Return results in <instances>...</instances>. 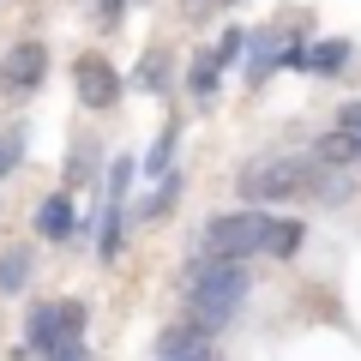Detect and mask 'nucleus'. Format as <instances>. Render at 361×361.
Returning <instances> with one entry per match:
<instances>
[{
    "label": "nucleus",
    "instance_id": "7ed1b4c3",
    "mask_svg": "<svg viewBox=\"0 0 361 361\" xmlns=\"http://www.w3.org/2000/svg\"><path fill=\"white\" fill-rule=\"evenodd\" d=\"M85 301H54V307H37L25 325V355H54V349L78 343L85 337Z\"/></svg>",
    "mask_w": 361,
    "mask_h": 361
},
{
    "label": "nucleus",
    "instance_id": "423d86ee",
    "mask_svg": "<svg viewBox=\"0 0 361 361\" xmlns=\"http://www.w3.org/2000/svg\"><path fill=\"white\" fill-rule=\"evenodd\" d=\"M73 85H78V103L85 109H115L121 103V78L109 61H97V54H85V61L73 66Z\"/></svg>",
    "mask_w": 361,
    "mask_h": 361
},
{
    "label": "nucleus",
    "instance_id": "4468645a",
    "mask_svg": "<svg viewBox=\"0 0 361 361\" xmlns=\"http://www.w3.org/2000/svg\"><path fill=\"white\" fill-rule=\"evenodd\" d=\"M175 193H180V180H163L151 199L139 205V217H169V205H175Z\"/></svg>",
    "mask_w": 361,
    "mask_h": 361
},
{
    "label": "nucleus",
    "instance_id": "6ab92c4d",
    "mask_svg": "<svg viewBox=\"0 0 361 361\" xmlns=\"http://www.w3.org/2000/svg\"><path fill=\"white\" fill-rule=\"evenodd\" d=\"M42 361H90V349H85V337H78V343H66V349H54V355H42Z\"/></svg>",
    "mask_w": 361,
    "mask_h": 361
},
{
    "label": "nucleus",
    "instance_id": "f03ea898",
    "mask_svg": "<svg viewBox=\"0 0 361 361\" xmlns=\"http://www.w3.org/2000/svg\"><path fill=\"white\" fill-rule=\"evenodd\" d=\"M313 175H319V163L313 157H265V163L241 169V199L247 205H271V199H295L313 187Z\"/></svg>",
    "mask_w": 361,
    "mask_h": 361
},
{
    "label": "nucleus",
    "instance_id": "f257e3e1",
    "mask_svg": "<svg viewBox=\"0 0 361 361\" xmlns=\"http://www.w3.org/2000/svg\"><path fill=\"white\" fill-rule=\"evenodd\" d=\"M247 301V271L235 259H205L187 271V313L199 331H223Z\"/></svg>",
    "mask_w": 361,
    "mask_h": 361
},
{
    "label": "nucleus",
    "instance_id": "f8f14e48",
    "mask_svg": "<svg viewBox=\"0 0 361 361\" xmlns=\"http://www.w3.org/2000/svg\"><path fill=\"white\" fill-rule=\"evenodd\" d=\"M217 78H223V61H217V54H199L193 73H187V85H193V97H211V90H217Z\"/></svg>",
    "mask_w": 361,
    "mask_h": 361
},
{
    "label": "nucleus",
    "instance_id": "6e6552de",
    "mask_svg": "<svg viewBox=\"0 0 361 361\" xmlns=\"http://www.w3.org/2000/svg\"><path fill=\"white\" fill-rule=\"evenodd\" d=\"M301 241H307L301 217H265V241H259V253H271V259H295Z\"/></svg>",
    "mask_w": 361,
    "mask_h": 361
},
{
    "label": "nucleus",
    "instance_id": "9b49d317",
    "mask_svg": "<svg viewBox=\"0 0 361 361\" xmlns=\"http://www.w3.org/2000/svg\"><path fill=\"white\" fill-rule=\"evenodd\" d=\"M355 139H349V133H325V139H319V151H313V163H325V169H349V163H355Z\"/></svg>",
    "mask_w": 361,
    "mask_h": 361
},
{
    "label": "nucleus",
    "instance_id": "f3484780",
    "mask_svg": "<svg viewBox=\"0 0 361 361\" xmlns=\"http://www.w3.org/2000/svg\"><path fill=\"white\" fill-rule=\"evenodd\" d=\"M121 13H127V0H90V18H97L103 30H115V25H121Z\"/></svg>",
    "mask_w": 361,
    "mask_h": 361
},
{
    "label": "nucleus",
    "instance_id": "ddd939ff",
    "mask_svg": "<svg viewBox=\"0 0 361 361\" xmlns=\"http://www.w3.org/2000/svg\"><path fill=\"white\" fill-rule=\"evenodd\" d=\"M25 277H30V259L25 253H6V259H0V289H25Z\"/></svg>",
    "mask_w": 361,
    "mask_h": 361
},
{
    "label": "nucleus",
    "instance_id": "20e7f679",
    "mask_svg": "<svg viewBox=\"0 0 361 361\" xmlns=\"http://www.w3.org/2000/svg\"><path fill=\"white\" fill-rule=\"evenodd\" d=\"M265 241V211H229V217L205 223V259H235L241 265L247 253H259Z\"/></svg>",
    "mask_w": 361,
    "mask_h": 361
},
{
    "label": "nucleus",
    "instance_id": "2eb2a0df",
    "mask_svg": "<svg viewBox=\"0 0 361 361\" xmlns=\"http://www.w3.org/2000/svg\"><path fill=\"white\" fill-rule=\"evenodd\" d=\"M169 157H175V127H169L163 139H157V151L145 157V175H163V169H169Z\"/></svg>",
    "mask_w": 361,
    "mask_h": 361
},
{
    "label": "nucleus",
    "instance_id": "a211bd4d",
    "mask_svg": "<svg viewBox=\"0 0 361 361\" xmlns=\"http://www.w3.org/2000/svg\"><path fill=\"white\" fill-rule=\"evenodd\" d=\"M337 133H349V139H355V151H361V103H349L343 115H337Z\"/></svg>",
    "mask_w": 361,
    "mask_h": 361
},
{
    "label": "nucleus",
    "instance_id": "9d476101",
    "mask_svg": "<svg viewBox=\"0 0 361 361\" xmlns=\"http://www.w3.org/2000/svg\"><path fill=\"white\" fill-rule=\"evenodd\" d=\"M349 61H355V49H349L343 37H331V42H313V49H307V73H343Z\"/></svg>",
    "mask_w": 361,
    "mask_h": 361
},
{
    "label": "nucleus",
    "instance_id": "39448f33",
    "mask_svg": "<svg viewBox=\"0 0 361 361\" xmlns=\"http://www.w3.org/2000/svg\"><path fill=\"white\" fill-rule=\"evenodd\" d=\"M49 73V49L42 42H18L6 61H0V97H30Z\"/></svg>",
    "mask_w": 361,
    "mask_h": 361
},
{
    "label": "nucleus",
    "instance_id": "0eeeda50",
    "mask_svg": "<svg viewBox=\"0 0 361 361\" xmlns=\"http://www.w3.org/2000/svg\"><path fill=\"white\" fill-rule=\"evenodd\" d=\"M157 361H217L211 331H199V325H175V331H163V337H157Z\"/></svg>",
    "mask_w": 361,
    "mask_h": 361
},
{
    "label": "nucleus",
    "instance_id": "dca6fc26",
    "mask_svg": "<svg viewBox=\"0 0 361 361\" xmlns=\"http://www.w3.org/2000/svg\"><path fill=\"white\" fill-rule=\"evenodd\" d=\"M163 78H169L163 54H145V61H139V85H145V90H163Z\"/></svg>",
    "mask_w": 361,
    "mask_h": 361
},
{
    "label": "nucleus",
    "instance_id": "1a4fd4ad",
    "mask_svg": "<svg viewBox=\"0 0 361 361\" xmlns=\"http://www.w3.org/2000/svg\"><path fill=\"white\" fill-rule=\"evenodd\" d=\"M73 223H78V211H73V199H66V193H49L37 205V235H49V241L73 235Z\"/></svg>",
    "mask_w": 361,
    "mask_h": 361
}]
</instances>
